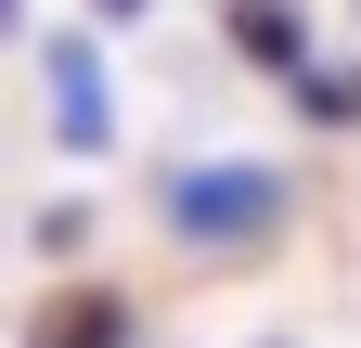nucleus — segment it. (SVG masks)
I'll return each mask as SVG.
<instances>
[{
	"label": "nucleus",
	"mask_w": 361,
	"mask_h": 348,
	"mask_svg": "<svg viewBox=\"0 0 361 348\" xmlns=\"http://www.w3.org/2000/svg\"><path fill=\"white\" fill-rule=\"evenodd\" d=\"M0 26H13V0H0Z\"/></svg>",
	"instance_id": "0eeeda50"
},
{
	"label": "nucleus",
	"mask_w": 361,
	"mask_h": 348,
	"mask_svg": "<svg viewBox=\"0 0 361 348\" xmlns=\"http://www.w3.org/2000/svg\"><path fill=\"white\" fill-rule=\"evenodd\" d=\"M104 13H142V0H104Z\"/></svg>",
	"instance_id": "423d86ee"
},
{
	"label": "nucleus",
	"mask_w": 361,
	"mask_h": 348,
	"mask_svg": "<svg viewBox=\"0 0 361 348\" xmlns=\"http://www.w3.org/2000/svg\"><path fill=\"white\" fill-rule=\"evenodd\" d=\"M233 52L297 77V65H310V26H297V0H233Z\"/></svg>",
	"instance_id": "7ed1b4c3"
},
{
	"label": "nucleus",
	"mask_w": 361,
	"mask_h": 348,
	"mask_svg": "<svg viewBox=\"0 0 361 348\" xmlns=\"http://www.w3.org/2000/svg\"><path fill=\"white\" fill-rule=\"evenodd\" d=\"M297 116L348 129V116H361V65H297Z\"/></svg>",
	"instance_id": "20e7f679"
},
{
	"label": "nucleus",
	"mask_w": 361,
	"mask_h": 348,
	"mask_svg": "<svg viewBox=\"0 0 361 348\" xmlns=\"http://www.w3.org/2000/svg\"><path fill=\"white\" fill-rule=\"evenodd\" d=\"M168 232L180 245H271L284 232V168H180L168 181Z\"/></svg>",
	"instance_id": "f257e3e1"
},
{
	"label": "nucleus",
	"mask_w": 361,
	"mask_h": 348,
	"mask_svg": "<svg viewBox=\"0 0 361 348\" xmlns=\"http://www.w3.org/2000/svg\"><path fill=\"white\" fill-rule=\"evenodd\" d=\"M26 348H129V297L78 284V297H52V310H39V335H26Z\"/></svg>",
	"instance_id": "f03ea898"
},
{
	"label": "nucleus",
	"mask_w": 361,
	"mask_h": 348,
	"mask_svg": "<svg viewBox=\"0 0 361 348\" xmlns=\"http://www.w3.org/2000/svg\"><path fill=\"white\" fill-rule=\"evenodd\" d=\"M65 77V142H104V77H90V52H52Z\"/></svg>",
	"instance_id": "39448f33"
}]
</instances>
